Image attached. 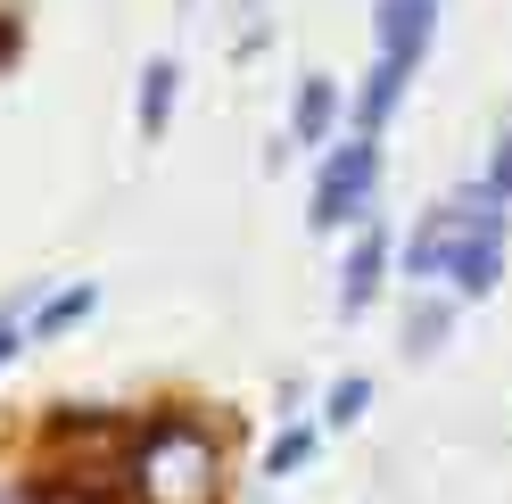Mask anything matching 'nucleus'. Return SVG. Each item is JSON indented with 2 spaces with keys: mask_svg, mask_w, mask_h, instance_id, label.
Segmentation results:
<instances>
[{
  "mask_svg": "<svg viewBox=\"0 0 512 504\" xmlns=\"http://www.w3.org/2000/svg\"><path fill=\"white\" fill-rule=\"evenodd\" d=\"M124 480H133L141 504H223V455H215L207 422L166 414V422H149V430L133 438Z\"/></svg>",
  "mask_w": 512,
  "mask_h": 504,
  "instance_id": "f257e3e1",
  "label": "nucleus"
},
{
  "mask_svg": "<svg viewBox=\"0 0 512 504\" xmlns=\"http://www.w3.org/2000/svg\"><path fill=\"white\" fill-rule=\"evenodd\" d=\"M83 306H91V290H67V298H50L34 331H67V323H75V314H83Z\"/></svg>",
  "mask_w": 512,
  "mask_h": 504,
  "instance_id": "f03ea898",
  "label": "nucleus"
},
{
  "mask_svg": "<svg viewBox=\"0 0 512 504\" xmlns=\"http://www.w3.org/2000/svg\"><path fill=\"white\" fill-rule=\"evenodd\" d=\"M17 356V323H9V314H0V364H9Z\"/></svg>",
  "mask_w": 512,
  "mask_h": 504,
  "instance_id": "7ed1b4c3",
  "label": "nucleus"
}]
</instances>
